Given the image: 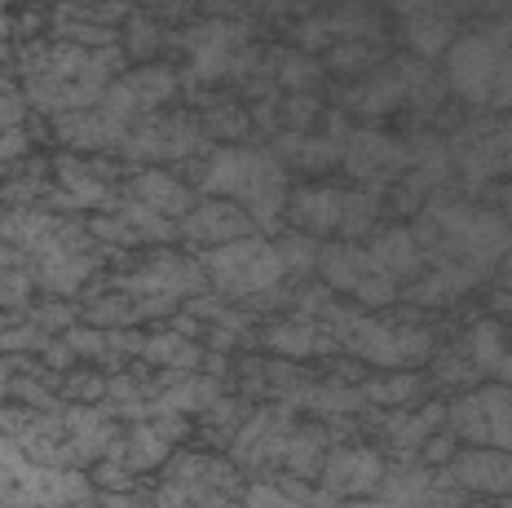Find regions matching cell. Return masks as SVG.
I'll return each mask as SVG.
<instances>
[{"label": "cell", "instance_id": "cell-14", "mask_svg": "<svg viewBox=\"0 0 512 508\" xmlns=\"http://www.w3.org/2000/svg\"><path fill=\"white\" fill-rule=\"evenodd\" d=\"M345 508H398V504H389V500H354V504H345Z\"/></svg>", "mask_w": 512, "mask_h": 508}, {"label": "cell", "instance_id": "cell-13", "mask_svg": "<svg viewBox=\"0 0 512 508\" xmlns=\"http://www.w3.org/2000/svg\"><path fill=\"white\" fill-rule=\"evenodd\" d=\"M424 447H429V451H424V460H429V464H437V460H451V447H455V442L451 438H429V442H424Z\"/></svg>", "mask_w": 512, "mask_h": 508}, {"label": "cell", "instance_id": "cell-11", "mask_svg": "<svg viewBox=\"0 0 512 508\" xmlns=\"http://www.w3.org/2000/svg\"><path fill=\"white\" fill-rule=\"evenodd\" d=\"M137 195H146L142 204H151V208H164V213H186L195 199L186 195L177 182H168V177H159V173H151V177H142L137 182Z\"/></svg>", "mask_w": 512, "mask_h": 508}, {"label": "cell", "instance_id": "cell-6", "mask_svg": "<svg viewBox=\"0 0 512 508\" xmlns=\"http://www.w3.org/2000/svg\"><path fill=\"white\" fill-rule=\"evenodd\" d=\"M287 217L309 235H332V230L358 235L367 221V204L358 195H340V190H305V195L287 199Z\"/></svg>", "mask_w": 512, "mask_h": 508}, {"label": "cell", "instance_id": "cell-3", "mask_svg": "<svg viewBox=\"0 0 512 508\" xmlns=\"http://www.w3.org/2000/svg\"><path fill=\"white\" fill-rule=\"evenodd\" d=\"M76 500H89L80 473L40 464L23 442L0 438V508H62Z\"/></svg>", "mask_w": 512, "mask_h": 508}, {"label": "cell", "instance_id": "cell-4", "mask_svg": "<svg viewBox=\"0 0 512 508\" xmlns=\"http://www.w3.org/2000/svg\"><path fill=\"white\" fill-rule=\"evenodd\" d=\"M204 270L221 292L248 296V292L274 288V283L287 274V261L279 257V243H265V239L248 235V239H234V243L212 248L204 257Z\"/></svg>", "mask_w": 512, "mask_h": 508}, {"label": "cell", "instance_id": "cell-8", "mask_svg": "<svg viewBox=\"0 0 512 508\" xmlns=\"http://www.w3.org/2000/svg\"><path fill=\"white\" fill-rule=\"evenodd\" d=\"M186 235L199 243H234V239H248L252 235V221L239 213L226 199H212V204L195 208V217H186Z\"/></svg>", "mask_w": 512, "mask_h": 508}, {"label": "cell", "instance_id": "cell-9", "mask_svg": "<svg viewBox=\"0 0 512 508\" xmlns=\"http://www.w3.org/2000/svg\"><path fill=\"white\" fill-rule=\"evenodd\" d=\"M384 482V464L371 451H336L327 464V486L332 491H367V486Z\"/></svg>", "mask_w": 512, "mask_h": 508}, {"label": "cell", "instance_id": "cell-1", "mask_svg": "<svg viewBox=\"0 0 512 508\" xmlns=\"http://www.w3.org/2000/svg\"><path fill=\"white\" fill-rule=\"evenodd\" d=\"M204 190L208 195H226V204H234L248 221H274L287 204L283 164L261 151H248V146L212 155Z\"/></svg>", "mask_w": 512, "mask_h": 508}, {"label": "cell", "instance_id": "cell-10", "mask_svg": "<svg viewBox=\"0 0 512 508\" xmlns=\"http://www.w3.org/2000/svg\"><path fill=\"white\" fill-rule=\"evenodd\" d=\"M468 349H473L477 372H490L495 385L508 380V358H504V327L499 323H477L473 336H468Z\"/></svg>", "mask_w": 512, "mask_h": 508}, {"label": "cell", "instance_id": "cell-12", "mask_svg": "<svg viewBox=\"0 0 512 508\" xmlns=\"http://www.w3.org/2000/svg\"><path fill=\"white\" fill-rule=\"evenodd\" d=\"M248 508H305V504L296 500L292 491H279V486L256 482L252 491H248Z\"/></svg>", "mask_w": 512, "mask_h": 508}, {"label": "cell", "instance_id": "cell-5", "mask_svg": "<svg viewBox=\"0 0 512 508\" xmlns=\"http://www.w3.org/2000/svg\"><path fill=\"white\" fill-rule=\"evenodd\" d=\"M451 429L455 438L473 447L508 451L512 447V398L508 385H477L473 394L451 402Z\"/></svg>", "mask_w": 512, "mask_h": 508}, {"label": "cell", "instance_id": "cell-2", "mask_svg": "<svg viewBox=\"0 0 512 508\" xmlns=\"http://www.w3.org/2000/svg\"><path fill=\"white\" fill-rule=\"evenodd\" d=\"M446 76L464 102L477 107H508L512 93V58H508V23L486 31H468L446 49Z\"/></svg>", "mask_w": 512, "mask_h": 508}, {"label": "cell", "instance_id": "cell-7", "mask_svg": "<svg viewBox=\"0 0 512 508\" xmlns=\"http://www.w3.org/2000/svg\"><path fill=\"white\" fill-rule=\"evenodd\" d=\"M451 478L477 495H504L512 486V460L508 451L464 447L460 455H451Z\"/></svg>", "mask_w": 512, "mask_h": 508}]
</instances>
